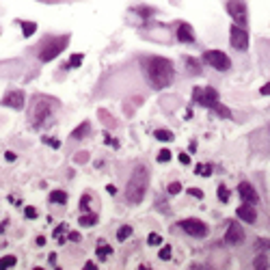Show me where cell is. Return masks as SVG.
<instances>
[{
    "label": "cell",
    "mask_w": 270,
    "mask_h": 270,
    "mask_svg": "<svg viewBox=\"0 0 270 270\" xmlns=\"http://www.w3.org/2000/svg\"><path fill=\"white\" fill-rule=\"evenodd\" d=\"M143 72L147 76L149 85L156 87V89H167L171 82H173V63L164 57H149L143 61Z\"/></svg>",
    "instance_id": "6da1fadb"
},
{
    "label": "cell",
    "mask_w": 270,
    "mask_h": 270,
    "mask_svg": "<svg viewBox=\"0 0 270 270\" xmlns=\"http://www.w3.org/2000/svg\"><path fill=\"white\" fill-rule=\"evenodd\" d=\"M54 100L50 98H46V95H35L33 98V110H31V123H33V128L35 130H44L48 128L50 123L54 121V117H52V106H54Z\"/></svg>",
    "instance_id": "7a4b0ae2"
},
{
    "label": "cell",
    "mask_w": 270,
    "mask_h": 270,
    "mask_svg": "<svg viewBox=\"0 0 270 270\" xmlns=\"http://www.w3.org/2000/svg\"><path fill=\"white\" fill-rule=\"evenodd\" d=\"M147 186H149V171L145 164H138L132 171V177H130V182H128L126 199L130 203H141L145 192H147Z\"/></svg>",
    "instance_id": "3957f363"
},
{
    "label": "cell",
    "mask_w": 270,
    "mask_h": 270,
    "mask_svg": "<svg viewBox=\"0 0 270 270\" xmlns=\"http://www.w3.org/2000/svg\"><path fill=\"white\" fill-rule=\"evenodd\" d=\"M69 44V37L63 35V37H46L44 44L39 46V61L41 63H48V61L57 59L61 52L67 48Z\"/></svg>",
    "instance_id": "277c9868"
},
{
    "label": "cell",
    "mask_w": 270,
    "mask_h": 270,
    "mask_svg": "<svg viewBox=\"0 0 270 270\" xmlns=\"http://www.w3.org/2000/svg\"><path fill=\"white\" fill-rule=\"evenodd\" d=\"M203 63H207L214 69H218V72H227V69L231 67L229 57H227L225 52H220V50H207L203 54Z\"/></svg>",
    "instance_id": "5b68a950"
},
{
    "label": "cell",
    "mask_w": 270,
    "mask_h": 270,
    "mask_svg": "<svg viewBox=\"0 0 270 270\" xmlns=\"http://www.w3.org/2000/svg\"><path fill=\"white\" fill-rule=\"evenodd\" d=\"M177 227L179 229H184L192 238H205L207 236V225L203 223V220H199V218H184V220H179L177 223Z\"/></svg>",
    "instance_id": "8992f818"
},
{
    "label": "cell",
    "mask_w": 270,
    "mask_h": 270,
    "mask_svg": "<svg viewBox=\"0 0 270 270\" xmlns=\"http://www.w3.org/2000/svg\"><path fill=\"white\" fill-rule=\"evenodd\" d=\"M227 13L233 18V22H236L238 26H242V29H246L248 24V13H246V5L242 3V0H229L227 3Z\"/></svg>",
    "instance_id": "52a82bcc"
},
{
    "label": "cell",
    "mask_w": 270,
    "mask_h": 270,
    "mask_svg": "<svg viewBox=\"0 0 270 270\" xmlns=\"http://www.w3.org/2000/svg\"><path fill=\"white\" fill-rule=\"evenodd\" d=\"M192 100H195L197 104H201V106H205V108H212L214 104L218 102V91L212 87H205V89L195 87L192 89Z\"/></svg>",
    "instance_id": "ba28073f"
},
{
    "label": "cell",
    "mask_w": 270,
    "mask_h": 270,
    "mask_svg": "<svg viewBox=\"0 0 270 270\" xmlns=\"http://www.w3.org/2000/svg\"><path fill=\"white\" fill-rule=\"evenodd\" d=\"M229 44H231V48H236V50H240V52L248 50V33H246V29L233 24L231 31H229Z\"/></svg>",
    "instance_id": "9c48e42d"
},
{
    "label": "cell",
    "mask_w": 270,
    "mask_h": 270,
    "mask_svg": "<svg viewBox=\"0 0 270 270\" xmlns=\"http://www.w3.org/2000/svg\"><path fill=\"white\" fill-rule=\"evenodd\" d=\"M223 242L225 244H240V242H244V231H242V227L236 223V220H229Z\"/></svg>",
    "instance_id": "30bf717a"
},
{
    "label": "cell",
    "mask_w": 270,
    "mask_h": 270,
    "mask_svg": "<svg viewBox=\"0 0 270 270\" xmlns=\"http://www.w3.org/2000/svg\"><path fill=\"white\" fill-rule=\"evenodd\" d=\"M0 104L7 108H13V110H22L24 108V91H16V89H13V91L5 95Z\"/></svg>",
    "instance_id": "8fae6325"
},
{
    "label": "cell",
    "mask_w": 270,
    "mask_h": 270,
    "mask_svg": "<svg viewBox=\"0 0 270 270\" xmlns=\"http://www.w3.org/2000/svg\"><path fill=\"white\" fill-rule=\"evenodd\" d=\"M238 195H240V199H242V203H251V205H255L259 201V195L255 192V188L248 182H240L238 184Z\"/></svg>",
    "instance_id": "7c38bea8"
},
{
    "label": "cell",
    "mask_w": 270,
    "mask_h": 270,
    "mask_svg": "<svg viewBox=\"0 0 270 270\" xmlns=\"http://www.w3.org/2000/svg\"><path fill=\"white\" fill-rule=\"evenodd\" d=\"M236 214L242 223H248V225H253L257 220V212H255V205H251V203H242L236 210Z\"/></svg>",
    "instance_id": "4fadbf2b"
},
{
    "label": "cell",
    "mask_w": 270,
    "mask_h": 270,
    "mask_svg": "<svg viewBox=\"0 0 270 270\" xmlns=\"http://www.w3.org/2000/svg\"><path fill=\"white\" fill-rule=\"evenodd\" d=\"M177 39L182 41V44H195V31L190 29V24L182 22L177 26Z\"/></svg>",
    "instance_id": "5bb4252c"
},
{
    "label": "cell",
    "mask_w": 270,
    "mask_h": 270,
    "mask_svg": "<svg viewBox=\"0 0 270 270\" xmlns=\"http://www.w3.org/2000/svg\"><path fill=\"white\" fill-rule=\"evenodd\" d=\"M184 65H186V69H188L192 76H201V65H199V61H197V59L186 57V59H184Z\"/></svg>",
    "instance_id": "9a60e30c"
},
{
    "label": "cell",
    "mask_w": 270,
    "mask_h": 270,
    "mask_svg": "<svg viewBox=\"0 0 270 270\" xmlns=\"http://www.w3.org/2000/svg\"><path fill=\"white\" fill-rule=\"evenodd\" d=\"M89 132H91V126H89V121H82L80 126H78V128H76L74 132H72V138H78V141H80V138L89 136Z\"/></svg>",
    "instance_id": "2e32d148"
},
{
    "label": "cell",
    "mask_w": 270,
    "mask_h": 270,
    "mask_svg": "<svg viewBox=\"0 0 270 270\" xmlns=\"http://www.w3.org/2000/svg\"><path fill=\"white\" fill-rule=\"evenodd\" d=\"M50 203L65 205V203H67V192H65V190H52V192H50Z\"/></svg>",
    "instance_id": "e0dca14e"
},
{
    "label": "cell",
    "mask_w": 270,
    "mask_h": 270,
    "mask_svg": "<svg viewBox=\"0 0 270 270\" xmlns=\"http://www.w3.org/2000/svg\"><path fill=\"white\" fill-rule=\"evenodd\" d=\"M95 223H98V216H95V214H82V216L78 218L80 227H93Z\"/></svg>",
    "instance_id": "ac0fdd59"
},
{
    "label": "cell",
    "mask_w": 270,
    "mask_h": 270,
    "mask_svg": "<svg viewBox=\"0 0 270 270\" xmlns=\"http://www.w3.org/2000/svg\"><path fill=\"white\" fill-rule=\"evenodd\" d=\"M95 251H98V257H100V259H106L108 255L113 253V248H110L104 240H100V242H98V248H95Z\"/></svg>",
    "instance_id": "d6986e66"
},
{
    "label": "cell",
    "mask_w": 270,
    "mask_h": 270,
    "mask_svg": "<svg viewBox=\"0 0 270 270\" xmlns=\"http://www.w3.org/2000/svg\"><path fill=\"white\" fill-rule=\"evenodd\" d=\"M255 251L257 253H270V240L268 238H257L255 240Z\"/></svg>",
    "instance_id": "ffe728a7"
},
{
    "label": "cell",
    "mask_w": 270,
    "mask_h": 270,
    "mask_svg": "<svg viewBox=\"0 0 270 270\" xmlns=\"http://www.w3.org/2000/svg\"><path fill=\"white\" fill-rule=\"evenodd\" d=\"M18 24L22 26V35H24V37H31V35L37 31V24H35V22H26V20H22V22H18Z\"/></svg>",
    "instance_id": "44dd1931"
},
{
    "label": "cell",
    "mask_w": 270,
    "mask_h": 270,
    "mask_svg": "<svg viewBox=\"0 0 270 270\" xmlns=\"http://www.w3.org/2000/svg\"><path fill=\"white\" fill-rule=\"evenodd\" d=\"M212 110H214V113H216L218 117H225V119H229V117H231V110L227 108V106H223V104H218V102L212 106Z\"/></svg>",
    "instance_id": "7402d4cb"
},
{
    "label": "cell",
    "mask_w": 270,
    "mask_h": 270,
    "mask_svg": "<svg viewBox=\"0 0 270 270\" xmlns=\"http://www.w3.org/2000/svg\"><path fill=\"white\" fill-rule=\"evenodd\" d=\"M132 227H130V225H123V227H119V231H117V240H119V242H123V240H128L130 236H132Z\"/></svg>",
    "instance_id": "603a6c76"
},
{
    "label": "cell",
    "mask_w": 270,
    "mask_h": 270,
    "mask_svg": "<svg viewBox=\"0 0 270 270\" xmlns=\"http://www.w3.org/2000/svg\"><path fill=\"white\" fill-rule=\"evenodd\" d=\"M18 264V259L13 255H7V257H0V270H7V268H13Z\"/></svg>",
    "instance_id": "cb8c5ba5"
},
{
    "label": "cell",
    "mask_w": 270,
    "mask_h": 270,
    "mask_svg": "<svg viewBox=\"0 0 270 270\" xmlns=\"http://www.w3.org/2000/svg\"><path fill=\"white\" fill-rule=\"evenodd\" d=\"M253 268H257V270H264V268H268V259H266V255H264V253H259L257 257H255V261H253Z\"/></svg>",
    "instance_id": "d4e9b609"
},
{
    "label": "cell",
    "mask_w": 270,
    "mask_h": 270,
    "mask_svg": "<svg viewBox=\"0 0 270 270\" xmlns=\"http://www.w3.org/2000/svg\"><path fill=\"white\" fill-rule=\"evenodd\" d=\"M134 11H136V13H141L143 18H151V16H156V9H151V7H141V5H138V7H134Z\"/></svg>",
    "instance_id": "484cf974"
},
{
    "label": "cell",
    "mask_w": 270,
    "mask_h": 270,
    "mask_svg": "<svg viewBox=\"0 0 270 270\" xmlns=\"http://www.w3.org/2000/svg\"><path fill=\"white\" fill-rule=\"evenodd\" d=\"M89 207H91V195H82V199H80V212H91L89 210Z\"/></svg>",
    "instance_id": "4316f807"
},
{
    "label": "cell",
    "mask_w": 270,
    "mask_h": 270,
    "mask_svg": "<svg viewBox=\"0 0 270 270\" xmlns=\"http://www.w3.org/2000/svg\"><path fill=\"white\" fill-rule=\"evenodd\" d=\"M195 173H197V175L207 177V175L212 173V167H210V164H197V167H195Z\"/></svg>",
    "instance_id": "83f0119b"
},
{
    "label": "cell",
    "mask_w": 270,
    "mask_h": 270,
    "mask_svg": "<svg viewBox=\"0 0 270 270\" xmlns=\"http://www.w3.org/2000/svg\"><path fill=\"white\" fill-rule=\"evenodd\" d=\"M156 138L158 141H173V132H167V130H156Z\"/></svg>",
    "instance_id": "f1b7e54d"
},
{
    "label": "cell",
    "mask_w": 270,
    "mask_h": 270,
    "mask_svg": "<svg viewBox=\"0 0 270 270\" xmlns=\"http://www.w3.org/2000/svg\"><path fill=\"white\" fill-rule=\"evenodd\" d=\"M218 199L223 203L229 201V188H225V186H218Z\"/></svg>",
    "instance_id": "f546056e"
},
{
    "label": "cell",
    "mask_w": 270,
    "mask_h": 270,
    "mask_svg": "<svg viewBox=\"0 0 270 270\" xmlns=\"http://www.w3.org/2000/svg\"><path fill=\"white\" fill-rule=\"evenodd\" d=\"M147 244L149 246H158V244H162V238L158 236V233H149V236H147Z\"/></svg>",
    "instance_id": "4dcf8cb0"
},
{
    "label": "cell",
    "mask_w": 270,
    "mask_h": 270,
    "mask_svg": "<svg viewBox=\"0 0 270 270\" xmlns=\"http://www.w3.org/2000/svg\"><path fill=\"white\" fill-rule=\"evenodd\" d=\"M80 63H82V54L78 52V54H72V61H69L65 67H67V69H69V67H78Z\"/></svg>",
    "instance_id": "1f68e13d"
},
{
    "label": "cell",
    "mask_w": 270,
    "mask_h": 270,
    "mask_svg": "<svg viewBox=\"0 0 270 270\" xmlns=\"http://www.w3.org/2000/svg\"><path fill=\"white\" fill-rule=\"evenodd\" d=\"M65 231H67V225H65V223H63V225H59V227H57V231H54V238H57L59 242H65V238H63V233H65Z\"/></svg>",
    "instance_id": "d6a6232c"
},
{
    "label": "cell",
    "mask_w": 270,
    "mask_h": 270,
    "mask_svg": "<svg viewBox=\"0 0 270 270\" xmlns=\"http://www.w3.org/2000/svg\"><path fill=\"white\" fill-rule=\"evenodd\" d=\"M171 160V151L164 147V149H160V154H158V162H169Z\"/></svg>",
    "instance_id": "836d02e7"
},
{
    "label": "cell",
    "mask_w": 270,
    "mask_h": 270,
    "mask_svg": "<svg viewBox=\"0 0 270 270\" xmlns=\"http://www.w3.org/2000/svg\"><path fill=\"white\" fill-rule=\"evenodd\" d=\"M177 192H182V184H179V182H171L169 184V195H177Z\"/></svg>",
    "instance_id": "e575fe53"
},
{
    "label": "cell",
    "mask_w": 270,
    "mask_h": 270,
    "mask_svg": "<svg viewBox=\"0 0 270 270\" xmlns=\"http://www.w3.org/2000/svg\"><path fill=\"white\" fill-rule=\"evenodd\" d=\"M158 257L164 259V261L171 259V246H164V248H160V253H158Z\"/></svg>",
    "instance_id": "d590c367"
},
{
    "label": "cell",
    "mask_w": 270,
    "mask_h": 270,
    "mask_svg": "<svg viewBox=\"0 0 270 270\" xmlns=\"http://www.w3.org/2000/svg\"><path fill=\"white\" fill-rule=\"evenodd\" d=\"M44 143H46V145H50V147H54V149H59V147H61V141H59V138H44Z\"/></svg>",
    "instance_id": "8d00e7d4"
},
{
    "label": "cell",
    "mask_w": 270,
    "mask_h": 270,
    "mask_svg": "<svg viewBox=\"0 0 270 270\" xmlns=\"http://www.w3.org/2000/svg\"><path fill=\"white\" fill-rule=\"evenodd\" d=\"M24 216H26V218H37V210H35V207H26V210H24Z\"/></svg>",
    "instance_id": "74e56055"
},
{
    "label": "cell",
    "mask_w": 270,
    "mask_h": 270,
    "mask_svg": "<svg viewBox=\"0 0 270 270\" xmlns=\"http://www.w3.org/2000/svg\"><path fill=\"white\" fill-rule=\"evenodd\" d=\"M188 195H192L195 199H201L203 192H201V188H188Z\"/></svg>",
    "instance_id": "f35d334b"
},
{
    "label": "cell",
    "mask_w": 270,
    "mask_h": 270,
    "mask_svg": "<svg viewBox=\"0 0 270 270\" xmlns=\"http://www.w3.org/2000/svg\"><path fill=\"white\" fill-rule=\"evenodd\" d=\"M179 162H182V164H190V158L186 154H182V156H179Z\"/></svg>",
    "instance_id": "ab89813d"
},
{
    "label": "cell",
    "mask_w": 270,
    "mask_h": 270,
    "mask_svg": "<svg viewBox=\"0 0 270 270\" xmlns=\"http://www.w3.org/2000/svg\"><path fill=\"white\" fill-rule=\"evenodd\" d=\"M69 240H72V242H80V233H69Z\"/></svg>",
    "instance_id": "60d3db41"
},
{
    "label": "cell",
    "mask_w": 270,
    "mask_h": 270,
    "mask_svg": "<svg viewBox=\"0 0 270 270\" xmlns=\"http://www.w3.org/2000/svg\"><path fill=\"white\" fill-rule=\"evenodd\" d=\"M5 158H7V160H9V162H13V160H16V154H13V151H7Z\"/></svg>",
    "instance_id": "b9f144b4"
},
{
    "label": "cell",
    "mask_w": 270,
    "mask_h": 270,
    "mask_svg": "<svg viewBox=\"0 0 270 270\" xmlns=\"http://www.w3.org/2000/svg\"><path fill=\"white\" fill-rule=\"evenodd\" d=\"M261 95H270V82H268V85L261 87Z\"/></svg>",
    "instance_id": "7bdbcfd3"
},
{
    "label": "cell",
    "mask_w": 270,
    "mask_h": 270,
    "mask_svg": "<svg viewBox=\"0 0 270 270\" xmlns=\"http://www.w3.org/2000/svg\"><path fill=\"white\" fill-rule=\"evenodd\" d=\"M85 158H89L87 154H78V156H76V162H85Z\"/></svg>",
    "instance_id": "ee69618b"
},
{
    "label": "cell",
    "mask_w": 270,
    "mask_h": 270,
    "mask_svg": "<svg viewBox=\"0 0 270 270\" xmlns=\"http://www.w3.org/2000/svg\"><path fill=\"white\" fill-rule=\"evenodd\" d=\"M37 244H39V246H44V244H46V238H44V236H39V238H37Z\"/></svg>",
    "instance_id": "f6af8a7d"
},
{
    "label": "cell",
    "mask_w": 270,
    "mask_h": 270,
    "mask_svg": "<svg viewBox=\"0 0 270 270\" xmlns=\"http://www.w3.org/2000/svg\"><path fill=\"white\" fill-rule=\"evenodd\" d=\"M85 268H89V270H95V268H98V266H95L93 261H87V266H85Z\"/></svg>",
    "instance_id": "bcb514c9"
},
{
    "label": "cell",
    "mask_w": 270,
    "mask_h": 270,
    "mask_svg": "<svg viewBox=\"0 0 270 270\" xmlns=\"http://www.w3.org/2000/svg\"><path fill=\"white\" fill-rule=\"evenodd\" d=\"M7 225H9V220H3V223H0V231H5Z\"/></svg>",
    "instance_id": "7dc6e473"
}]
</instances>
